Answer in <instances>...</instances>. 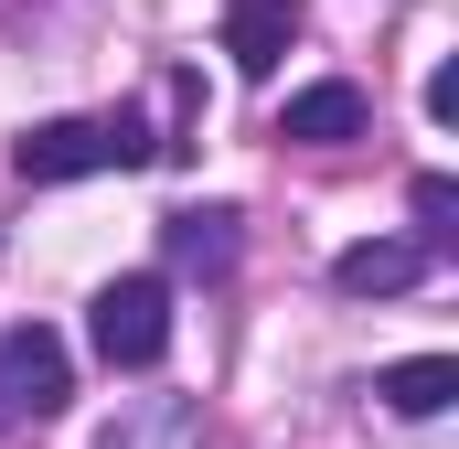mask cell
Returning <instances> with one entry per match:
<instances>
[{
  "label": "cell",
  "instance_id": "3",
  "mask_svg": "<svg viewBox=\"0 0 459 449\" xmlns=\"http://www.w3.org/2000/svg\"><path fill=\"white\" fill-rule=\"evenodd\" d=\"M65 396H75L65 342L43 332V321H11V332H0V418H54Z\"/></svg>",
  "mask_w": 459,
  "mask_h": 449
},
{
  "label": "cell",
  "instance_id": "6",
  "mask_svg": "<svg viewBox=\"0 0 459 449\" xmlns=\"http://www.w3.org/2000/svg\"><path fill=\"white\" fill-rule=\"evenodd\" d=\"M278 139H299V150H342V139H363V86H299L289 97V118H278Z\"/></svg>",
  "mask_w": 459,
  "mask_h": 449
},
{
  "label": "cell",
  "instance_id": "10",
  "mask_svg": "<svg viewBox=\"0 0 459 449\" xmlns=\"http://www.w3.org/2000/svg\"><path fill=\"white\" fill-rule=\"evenodd\" d=\"M428 118H438V128H459V65H438V75H428Z\"/></svg>",
  "mask_w": 459,
  "mask_h": 449
},
{
  "label": "cell",
  "instance_id": "9",
  "mask_svg": "<svg viewBox=\"0 0 459 449\" xmlns=\"http://www.w3.org/2000/svg\"><path fill=\"white\" fill-rule=\"evenodd\" d=\"M406 246H417V257L459 246V182H449V172H428V182H417V235H406Z\"/></svg>",
  "mask_w": 459,
  "mask_h": 449
},
{
  "label": "cell",
  "instance_id": "2",
  "mask_svg": "<svg viewBox=\"0 0 459 449\" xmlns=\"http://www.w3.org/2000/svg\"><path fill=\"white\" fill-rule=\"evenodd\" d=\"M86 342L108 353L117 374H150V364L171 353V289H160V278H108L97 311H86Z\"/></svg>",
  "mask_w": 459,
  "mask_h": 449
},
{
  "label": "cell",
  "instance_id": "8",
  "mask_svg": "<svg viewBox=\"0 0 459 449\" xmlns=\"http://www.w3.org/2000/svg\"><path fill=\"white\" fill-rule=\"evenodd\" d=\"M171 257L182 268H235V215L214 204V215H171Z\"/></svg>",
  "mask_w": 459,
  "mask_h": 449
},
{
  "label": "cell",
  "instance_id": "1",
  "mask_svg": "<svg viewBox=\"0 0 459 449\" xmlns=\"http://www.w3.org/2000/svg\"><path fill=\"white\" fill-rule=\"evenodd\" d=\"M22 182H86V172H139L150 161V128L117 108V118H43L22 128Z\"/></svg>",
  "mask_w": 459,
  "mask_h": 449
},
{
  "label": "cell",
  "instance_id": "7",
  "mask_svg": "<svg viewBox=\"0 0 459 449\" xmlns=\"http://www.w3.org/2000/svg\"><path fill=\"white\" fill-rule=\"evenodd\" d=\"M374 396H385L395 418H438V407L459 396V353H406V364H385Z\"/></svg>",
  "mask_w": 459,
  "mask_h": 449
},
{
  "label": "cell",
  "instance_id": "4",
  "mask_svg": "<svg viewBox=\"0 0 459 449\" xmlns=\"http://www.w3.org/2000/svg\"><path fill=\"white\" fill-rule=\"evenodd\" d=\"M417 278H428V257H417L406 235H363V246L332 257V289H342V300H395V289H417Z\"/></svg>",
  "mask_w": 459,
  "mask_h": 449
},
{
  "label": "cell",
  "instance_id": "5",
  "mask_svg": "<svg viewBox=\"0 0 459 449\" xmlns=\"http://www.w3.org/2000/svg\"><path fill=\"white\" fill-rule=\"evenodd\" d=\"M289 32H299V0H225V54L235 75H278V54H289Z\"/></svg>",
  "mask_w": 459,
  "mask_h": 449
}]
</instances>
